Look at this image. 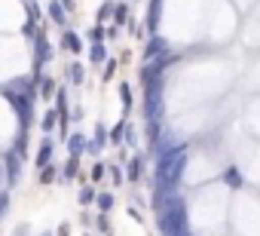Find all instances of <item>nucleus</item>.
<instances>
[{
    "mask_svg": "<svg viewBox=\"0 0 260 236\" xmlns=\"http://www.w3.org/2000/svg\"><path fill=\"white\" fill-rule=\"evenodd\" d=\"M37 83H40V95H43V98H52V95H55V80H52V77H40Z\"/></svg>",
    "mask_w": 260,
    "mask_h": 236,
    "instance_id": "obj_11",
    "label": "nucleus"
},
{
    "mask_svg": "<svg viewBox=\"0 0 260 236\" xmlns=\"http://www.w3.org/2000/svg\"><path fill=\"white\" fill-rule=\"evenodd\" d=\"M122 132H125V123H116L113 132L107 135V141H110V144H119V141H122Z\"/></svg>",
    "mask_w": 260,
    "mask_h": 236,
    "instance_id": "obj_19",
    "label": "nucleus"
},
{
    "mask_svg": "<svg viewBox=\"0 0 260 236\" xmlns=\"http://www.w3.org/2000/svg\"><path fill=\"white\" fill-rule=\"evenodd\" d=\"M119 98L125 107H132V89H128V83H119Z\"/></svg>",
    "mask_w": 260,
    "mask_h": 236,
    "instance_id": "obj_20",
    "label": "nucleus"
},
{
    "mask_svg": "<svg viewBox=\"0 0 260 236\" xmlns=\"http://www.w3.org/2000/svg\"><path fill=\"white\" fill-rule=\"evenodd\" d=\"M162 46H166V43H162V40H159V37H153V40H150V43H147V52H144V58H153V55H156V52H159V49H162Z\"/></svg>",
    "mask_w": 260,
    "mask_h": 236,
    "instance_id": "obj_17",
    "label": "nucleus"
},
{
    "mask_svg": "<svg viewBox=\"0 0 260 236\" xmlns=\"http://www.w3.org/2000/svg\"><path fill=\"white\" fill-rule=\"evenodd\" d=\"M77 169H80V157H71V160H68V166L61 169V178H64V181H71V178L77 175Z\"/></svg>",
    "mask_w": 260,
    "mask_h": 236,
    "instance_id": "obj_13",
    "label": "nucleus"
},
{
    "mask_svg": "<svg viewBox=\"0 0 260 236\" xmlns=\"http://www.w3.org/2000/svg\"><path fill=\"white\" fill-rule=\"evenodd\" d=\"M4 95L13 101V107H16V116H19V123H22V129L28 132V126H31V98H25V95H19V92H13V89H4Z\"/></svg>",
    "mask_w": 260,
    "mask_h": 236,
    "instance_id": "obj_1",
    "label": "nucleus"
},
{
    "mask_svg": "<svg viewBox=\"0 0 260 236\" xmlns=\"http://www.w3.org/2000/svg\"><path fill=\"white\" fill-rule=\"evenodd\" d=\"M43 236H49V233H43Z\"/></svg>",
    "mask_w": 260,
    "mask_h": 236,
    "instance_id": "obj_30",
    "label": "nucleus"
},
{
    "mask_svg": "<svg viewBox=\"0 0 260 236\" xmlns=\"http://www.w3.org/2000/svg\"><path fill=\"white\" fill-rule=\"evenodd\" d=\"M46 13H49V19H52L55 25H64V22H68V13H64V7L58 4V0H52V4H49V10H46Z\"/></svg>",
    "mask_w": 260,
    "mask_h": 236,
    "instance_id": "obj_6",
    "label": "nucleus"
},
{
    "mask_svg": "<svg viewBox=\"0 0 260 236\" xmlns=\"http://www.w3.org/2000/svg\"><path fill=\"white\" fill-rule=\"evenodd\" d=\"M104 141H107V129H104V126L98 123V126H95V138H92V144H95V148L101 151V144H104Z\"/></svg>",
    "mask_w": 260,
    "mask_h": 236,
    "instance_id": "obj_18",
    "label": "nucleus"
},
{
    "mask_svg": "<svg viewBox=\"0 0 260 236\" xmlns=\"http://www.w3.org/2000/svg\"><path fill=\"white\" fill-rule=\"evenodd\" d=\"M77 199H80V205H89V202H95V190H92V187H83Z\"/></svg>",
    "mask_w": 260,
    "mask_h": 236,
    "instance_id": "obj_21",
    "label": "nucleus"
},
{
    "mask_svg": "<svg viewBox=\"0 0 260 236\" xmlns=\"http://www.w3.org/2000/svg\"><path fill=\"white\" fill-rule=\"evenodd\" d=\"M68 77H71V83H77V86H80V83L86 80V71H83V65H80V62H74V65L68 68Z\"/></svg>",
    "mask_w": 260,
    "mask_h": 236,
    "instance_id": "obj_10",
    "label": "nucleus"
},
{
    "mask_svg": "<svg viewBox=\"0 0 260 236\" xmlns=\"http://www.w3.org/2000/svg\"><path fill=\"white\" fill-rule=\"evenodd\" d=\"M113 71H116V62L110 58V62H107V68H104V80H110V77H113Z\"/></svg>",
    "mask_w": 260,
    "mask_h": 236,
    "instance_id": "obj_27",
    "label": "nucleus"
},
{
    "mask_svg": "<svg viewBox=\"0 0 260 236\" xmlns=\"http://www.w3.org/2000/svg\"><path fill=\"white\" fill-rule=\"evenodd\" d=\"M92 178H95V181H101V178H104V166H101V163L92 169Z\"/></svg>",
    "mask_w": 260,
    "mask_h": 236,
    "instance_id": "obj_28",
    "label": "nucleus"
},
{
    "mask_svg": "<svg viewBox=\"0 0 260 236\" xmlns=\"http://www.w3.org/2000/svg\"><path fill=\"white\" fill-rule=\"evenodd\" d=\"M113 22H116V25H122V22H128V7H125V4H119V7H113Z\"/></svg>",
    "mask_w": 260,
    "mask_h": 236,
    "instance_id": "obj_16",
    "label": "nucleus"
},
{
    "mask_svg": "<svg viewBox=\"0 0 260 236\" xmlns=\"http://www.w3.org/2000/svg\"><path fill=\"white\" fill-rule=\"evenodd\" d=\"M49 163H52V138H43L40 148H37V160H34V166L43 169V166H49Z\"/></svg>",
    "mask_w": 260,
    "mask_h": 236,
    "instance_id": "obj_3",
    "label": "nucleus"
},
{
    "mask_svg": "<svg viewBox=\"0 0 260 236\" xmlns=\"http://www.w3.org/2000/svg\"><path fill=\"white\" fill-rule=\"evenodd\" d=\"M55 123H58V113H55V110H49L43 120H40V129H43V132H52V129H55Z\"/></svg>",
    "mask_w": 260,
    "mask_h": 236,
    "instance_id": "obj_15",
    "label": "nucleus"
},
{
    "mask_svg": "<svg viewBox=\"0 0 260 236\" xmlns=\"http://www.w3.org/2000/svg\"><path fill=\"white\" fill-rule=\"evenodd\" d=\"M141 169H144V157L128 160V178H132V181H138V178H141Z\"/></svg>",
    "mask_w": 260,
    "mask_h": 236,
    "instance_id": "obj_8",
    "label": "nucleus"
},
{
    "mask_svg": "<svg viewBox=\"0 0 260 236\" xmlns=\"http://www.w3.org/2000/svg\"><path fill=\"white\" fill-rule=\"evenodd\" d=\"M89 62H92V65L107 62V52H104V46H101V43H92V49H89Z\"/></svg>",
    "mask_w": 260,
    "mask_h": 236,
    "instance_id": "obj_9",
    "label": "nucleus"
},
{
    "mask_svg": "<svg viewBox=\"0 0 260 236\" xmlns=\"http://www.w3.org/2000/svg\"><path fill=\"white\" fill-rule=\"evenodd\" d=\"M55 175H58V169H55L52 163H49V166H43V169H40V184H43V187H49V184L55 181Z\"/></svg>",
    "mask_w": 260,
    "mask_h": 236,
    "instance_id": "obj_12",
    "label": "nucleus"
},
{
    "mask_svg": "<svg viewBox=\"0 0 260 236\" xmlns=\"http://www.w3.org/2000/svg\"><path fill=\"white\" fill-rule=\"evenodd\" d=\"M4 175H7V184H19V178H22V157H16L13 151L7 154V160H4Z\"/></svg>",
    "mask_w": 260,
    "mask_h": 236,
    "instance_id": "obj_2",
    "label": "nucleus"
},
{
    "mask_svg": "<svg viewBox=\"0 0 260 236\" xmlns=\"http://www.w3.org/2000/svg\"><path fill=\"white\" fill-rule=\"evenodd\" d=\"M95 202H98L101 215H107V212L113 209V196H110V193H95Z\"/></svg>",
    "mask_w": 260,
    "mask_h": 236,
    "instance_id": "obj_14",
    "label": "nucleus"
},
{
    "mask_svg": "<svg viewBox=\"0 0 260 236\" xmlns=\"http://www.w3.org/2000/svg\"><path fill=\"white\" fill-rule=\"evenodd\" d=\"M7 209H10V193H7V190H0V218L7 215Z\"/></svg>",
    "mask_w": 260,
    "mask_h": 236,
    "instance_id": "obj_24",
    "label": "nucleus"
},
{
    "mask_svg": "<svg viewBox=\"0 0 260 236\" xmlns=\"http://www.w3.org/2000/svg\"><path fill=\"white\" fill-rule=\"evenodd\" d=\"M226 181H230V187H239V184H242V178H239V172H236V169H230V172H226Z\"/></svg>",
    "mask_w": 260,
    "mask_h": 236,
    "instance_id": "obj_25",
    "label": "nucleus"
},
{
    "mask_svg": "<svg viewBox=\"0 0 260 236\" xmlns=\"http://www.w3.org/2000/svg\"><path fill=\"white\" fill-rule=\"evenodd\" d=\"M61 46H64L68 52H80V49H83V40H80V34L64 31V34H61Z\"/></svg>",
    "mask_w": 260,
    "mask_h": 236,
    "instance_id": "obj_5",
    "label": "nucleus"
},
{
    "mask_svg": "<svg viewBox=\"0 0 260 236\" xmlns=\"http://www.w3.org/2000/svg\"><path fill=\"white\" fill-rule=\"evenodd\" d=\"M159 4L162 0H150V16H147V28L150 31H156V25H159Z\"/></svg>",
    "mask_w": 260,
    "mask_h": 236,
    "instance_id": "obj_7",
    "label": "nucleus"
},
{
    "mask_svg": "<svg viewBox=\"0 0 260 236\" xmlns=\"http://www.w3.org/2000/svg\"><path fill=\"white\" fill-rule=\"evenodd\" d=\"M86 37H89L92 43H101V40H104V28H101V25H95V28H92V31H89Z\"/></svg>",
    "mask_w": 260,
    "mask_h": 236,
    "instance_id": "obj_23",
    "label": "nucleus"
},
{
    "mask_svg": "<svg viewBox=\"0 0 260 236\" xmlns=\"http://www.w3.org/2000/svg\"><path fill=\"white\" fill-rule=\"evenodd\" d=\"M113 16V4H101V10H98V22H107Z\"/></svg>",
    "mask_w": 260,
    "mask_h": 236,
    "instance_id": "obj_22",
    "label": "nucleus"
},
{
    "mask_svg": "<svg viewBox=\"0 0 260 236\" xmlns=\"http://www.w3.org/2000/svg\"><path fill=\"white\" fill-rule=\"evenodd\" d=\"M68 151H71V157H80L86 151V135L83 132H71L68 135Z\"/></svg>",
    "mask_w": 260,
    "mask_h": 236,
    "instance_id": "obj_4",
    "label": "nucleus"
},
{
    "mask_svg": "<svg viewBox=\"0 0 260 236\" xmlns=\"http://www.w3.org/2000/svg\"><path fill=\"white\" fill-rule=\"evenodd\" d=\"M110 178H113V184H119V181H122V172L113 166V169H110Z\"/></svg>",
    "mask_w": 260,
    "mask_h": 236,
    "instance_id": "obj_29",
    "label": "nucleus"
},
{
    "mask_svg": "<svg viewBox=\"0 0 260 236\" xmlns=\"http://www.w3.org/2000/svg\"><path fill=\"white\" fill-rule=\"evenodd\" d=\"M55 236H71V224H68V221H61V224H58V230H55Z\"/></svg>",
    "mask_w": 260,
    "mask_h": 236,
    "instance_id": "obj_26",
    "label": "nucleus"
}]
</instances>
